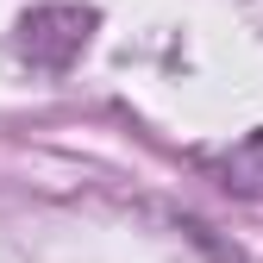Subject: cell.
<instances>
[{"label":"cell","instance_id":"1","mask_svg":"<svg viewBox=\"0 0 263 263\" xmlns=\"http://www.w3.org/2000/svg\"><path fill=\"white\" fill-rule=\"evenodd\" d=\"M88 38H94V7L57 0V7H31L19 19V57L38 63V69H69L88 50Z\"/></svg>","mask_w":263,"mask_h":263}]
</instances>
